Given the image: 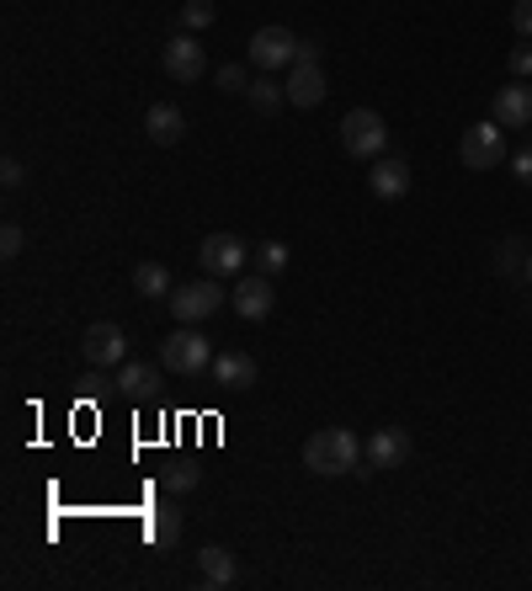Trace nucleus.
Here are the masks:
<instances>
[{"label":"nucleus","mask_w":532,"mask_h":591,"mask_svg":"<svg viewBox=\"0 0 532 591\" xmlns=\"http://www.w3.org/2000/svg\"><path fill=\"white\" fill-rule=\"evenodd\" d=\"M304 469L309 474H357L363 469V437L352 426H319L304 443Z\"/></svg>","instance_id":"1"},{"label":"nucleus","mask_w":532,"mask_h":591,"mask_svg":"<svg viewBox=\"0 0 532 591\" xmlns=\"http://www.w3.org/2000/svg\"><path fill=\"white\" fill-rule=\"evenodd\" d=\"M214 342L197 331V325H176L166 342H160V368L176 373V378H203V373L214 368Z\"/></svg>","instance_id":"2"},{"label":"nucleus","mask_w":532,"mask_h":591,"mask_svg":"<svg viewBox=\"0 0 532 591\" xmlns=\"http://www.w3.org/2000/svg\"><path fill=\"white\" fill-rule=\"evenodd\" d=\"M384 145H388V128L373 107H357V112L341 118V149H346L352 160H367V166H373V160L384 155Z\"/></svg>","instance_id":"3"},{"label":"nucleus","mask_w":532,"mask_h":591,"mask_svg":"<svg viewBox=\"0 0 532 591\" xmlns=\"http://www.w3.org/2000/svg\"><path fill=\"white\" fill-rule=\"evenodd\" d=\"M459 160H463V171H495L506 160V128L495 124V118L490 124H469L459 139Z\"/></svg>","instance_id":"4"},{"label":"nucleus","mask_w":532,"mask_h":591,"mask_svg":"<svg viewBox=\"0 0 532 591\" xmlns=\"http://www.w3.org/2000/svg\"><path fill=\"white\" fill-rule=\"evenodd\" d=\"M166 304L181 325H203L208 315H218V309L229 304V294L218 288V277H197V283H187V288H176Z\"/></svg>","instance_id":"5"},{"label":"nucleus","mask_w":532,"mask_h":591,"mask_svg":"<svg viewBox=\"0 0 532 591\" xmlns=\"http://www.w3.org/2000/svg\"><path fill=\"white\" fill-rule=\"evenodd\" d=\"M160 70L176 80V86H197L203 75H208V53L197 43L193 32H176L166 49H160Z\"/></svg>","instance_id":"6"},{"label":"nucleus","mask_w":532,"mask_h":591,"mask_svg":"<svg viewBox=\"0 0 532 591\" xmlns=\"http://www.w3.org/2000/svg\"><path fill=\"white\" fill-rule=\"evenodd\" d=\"M405 459H411V437L400 426H378L363 443V469L357 474H384V469H400Z\"/></svg>","instance_id":"7"},{"label":"nucleus","mask_w":532,"mask_h":591,"mask_svg":"<svg viewBox=\"0 0 532 591\" xmlns=\"http://www.w3.org/2000/svg\"><path fill=\"white\" fill-rule=\"evenodd\" d=\"M245 53H250V65L256 70H283V65H293L298 59V38H293L288 27H262L250 43H245Z\"/></svg>","instance_id":"8"},{"label":"nucleus","mask_w":532,"mask_h":591,"mask_svg":"<svg viewBox=\"0 0 532 591\" xmlns=\"http://www.w3.org/2000/svg\"><path fill=\"white\" fill-rule=\"evenodd\" d=\"M80 352H86V363H91V368H122V357H128V336H122V325L97 321L91 331H86Z\"/></svg>","instance_id":"9"},{"label":"nucleus","mask_w":532,"mask_h":591,"mask_svg":"<svg viewBox=\"0 0 532 591\" xmlns=\"http://www.w3.org/2000/svg\"><path fill=\"white\" fill-rule=\"evenodd\" d=\"M229 309L240 315V321H266L272 309H277V294H272V277H245L240 272V283H235V294H229Z\"/></svg>","instance_id":"10"},{"label":"nucleus","mask_w":532,"mask_h":591,"mask_svg":"<svg viewBox=\"0 0 532 591\" xmlns=\"http://www.w3.org/2000/svg\"><path fill=\"white\" fill-rule=\"evenodd\" d=\"M197 262H203V272H208V277H235V272H245L250 250H245L235 235H208V240H203V250H197Z\"/></svg>","instance_id":"11"},{"label":"nucleus","mask_w":532,"mask_h":591,"mask_svg":"<svg viewBox=\"0 0 532 591\" xmlns=\"http://www.w3.org/2000/svg\"><path fill=\"white\" fill-rule=\"evenodd\" d=\"M325 91H331V80H325V65H319V59L288 65V107H319Z\"/></svg>","instance_id":"12"},{"label":"nucleus","mask_w":532,"mask_h":591,"mask_svg":"<svg viewBox=\"0 0 532 591\" xmlns=\"http://www.w3.org/2000/svg\"><path fill=\"white\" fill-rule=\"evenodd\" d=\"M367 187H373V197H384V203H400V197L411 193V166L400 155H378L373 171H367Z\"/></svg>","instance_id":"13"},{"label":"nucleus","mask_w":532,"mask_h":591,"mask_svg":"<svg viewBox=\"0 0 532 591\" xmlns=\"http://www.w3.org/2000/svg\"><path fill=\"white\" fill-rule=\"evenodd\" d=\"M197 587H208V591L235 587V554H229L224 543H203V549H197Z\"/></svg>","instance_id":"14"},{"label":"nucleus","mask_w":532,"mask_h":591,"mask_svg":"<svg viewBox=\"0 0 532 591\" xmlns=\"http://www.w3.org/2000/svg\"><path fill=\"white\" fill-rule=\"evenodd\" d=\"M208 373H214V384L224 394H240L256 384V357H250V352H218Z\"/></svg>","instance_id":"15"},{"label":"nucleus","mask_w":532,"mask_h":591,"mask_svg":"<svg viewBox=\"0 0 532 591\" xmlns=\"http://www.w3.org/2000/svg\"><path fill=\"white\" fill-rule=\"evenodd\" d=\"M495 124L501 128H528L532 124V86L528 80H511L495 91Z\"/></svg>","instance_id":"16"},{"label":"nucleus","mask_w":532,"mask_h":591,"mask_svg":"<svg viewBox=\"0 0 532 591\" xmlns=\"http://www.w3.org/2000/svg\"><path fill=\"white\" fill-rule=\"evenodd\" d=\"M145 134L155 145H181V134H187V118H181V107H170V101H155L145 112Z\"/></svg>","instance_id":"17"},{"label":"nucleus","mask_w":532,"mask_h":591,"mask_svg":"<svg viewBox=\"0 0 532 591\" xmlns=\"http://www.w3.org/2000/svg\"><path fill=\"white\" fill-rule=\"evenodd\" d=\"M112 384H118V394H128V400H149V394L160 390V368H155V363H122Z\"/></svg>","instance_id":"18"},{"label":"nucleus","mask_w":532,"mask_h":591,"mask_svg":"<svg viewBox=\"0 0 532 591\" xmlns=\"http://www.w3.org/2000/svg\"><path fill=\"white\" fill-rule=\"evenodd\" d=\"M245 101H250L262 118H272L277 107H288V86H283V80H272V75H256V80L245 86Z\"/></svg>","instance_id":"19"},{"label":"nucleus","mask_w":532,"mask_h":591,"mask_svg":"<svg viewBox=\"0 0 532 591\" xmlns=\"http://www.w3.org/2000/svg\"><path fill=\"white\" fill-rule=\"evenodd\" d=\"M528 256H532L528 240H522V235H506V240L495 246V272H501V277H528Z\"/></svg>","instance_id":"20"},{"label":"nucleus","mask_w":532,"mask_h":591,"mask_svg":"<svg viewBox=\"0 0 532 591\" xmlns=\"http://www.w3.org/2000/svg\"><path fill=\"white\" fill-rule=\"evenodd\" d=\"M134 288H139V298H170V294H176V288H170V272L160 267V262L134 267Z\"/></svg>","instance_id":"21"},{"label":"nucleus","mask_w":532,"mask_h":591,"mask_svg":"<svg viewBox=\"0 0 532 591\" xmlns=\"http://www.w3.org/2000/svg\"><path fill=\"white\" fill-rule=\"evenodd\" d=\"M160 485H166L170 495H187V491H197V485H203V469L187 464V459H176V464L160 469Z\"/></svg>","instance_id":"22"},{"label":"nucleus","mask_w":532,"mask_h":591,"mask_svg":"<svg viewBox=\"0 0 532 591\" xmlns=\"http://www.w3.org/2000/svg\"><path fill=\"white\" fill-rule=\"evenodd\" d=\"M250 262H256L262 277H277V272H288V246L283 240H262V246L250 250Z\"/></svg>","instance_id":"23"},{"label":"nucleus","mask_w":532,"mask_h":591,"mask_svg":"<svg viewBox=\"0 0 532 591\" xmlns=\"http://www.w3.org/2000/svg\"><path fill=\"white\" fill-rule=\"evenodd\" d=\"M176 539H181V512H176V506H160V512L149 518V543L170 549Z\"/></svg>","instance_id":"24"},{"label":"nucleus","mask_w":532,"mask_h":591,"mask_svg":"<svg viewBox=\"0 0 532 591\" xmlns=\"http://www.w3.org/2000/svg\"><path fill=\"white\" fill-rule=\"evenodd\" d=\"M214 17H218L214 0H187L181 6V32H203V27H214Z\"/></svg>","instance_id":"25"},{"label":"nucleus","mask_w":532,"mask_h":591,"mask_svg":"<svg viewBox=\"0 0 532 591\" xmlns=\"http://www.w3.org/2000/svg\"><path fill=\"white\" fill-rule=\"evenodd\" d=\"M214 86L224 91V97H240L245 86H250V75H245V65H224V70L214 75Z\"/></svg>","instance_id":"26"},{"label":"nucleus","mask_w":532,"mask_h":591,"mask_svg":"<svg viewBox=\"0 0 532 591\" xmlns=\"http://www.w3.org/2000/svg\"><path fill=\"white\" fill-rule=\"evenodd\" d=\"M22 246H27L22 224H6V229H0V262H17V256H22Z\"/></svg>","instance_id":"27"},{"label":"nucleus","mask_w":532,"mask_h":591,"mask_svg":"<svg viewBox=\"0 0 532 591\" xmlns=\"http://www.w3.org/2000/svg\"><path fill=\"white\" fill-rule=\"evenodd\" d=\"M511 75H516V80H528V75H532V38L511 49Z\"/></svg>","instance_id":"28"},{"label":"nucleus","mask_w":532,"mask_h":591,"mask_svg":"<svg viewBox=\"0 0 532 591\" xmlns=\"http://www.w3.org/2000/svg\"><path fill=\"white\" fill-rule=\"evenodd\" d=\"M511 27H516V38H532V0L511 6Z\"/></svg>","instance_id":"29"},{"label":"nucleus","mask_w":532,"mask_h":591,"mask_svg":"<svg viewBox=\"0 0 532 591\" xmlns=\"http://www.w3.org/2000/svg\"><path fill=\"white\" fill-rule=\"evenodd\" d=\"M511 176H516L522 187H532V149H516V155H511Z\"/></svg>","instance_id":"30"},{"label":"nucleus","mask_w":532,"mask_h":591,"mask_svg":"<svg viewBox=\"0 0 532 591\" xmlns=\"http://www.w3.org/2000/svg\"><path fill=\"white\" fill-rule=\"evenodd\" d=\"M0 181H6V187H22V181H27V171H22V160H17V155H6V160H0Z\"/></svg>","instance_id":"31"},{"label":"nucleus","mask_w":532,"mask_h":591,"mask_svg":"<svg viewBox=\"0 0 532 591\" xmlns=\"http://www.w3.org/2000/svg\"><path fill=\"white\" fill-rule=\"evenodd\" d=\"M298 59H319V43H315V38H298ZM298 59H293V65H298Z\"/></svg>","instance_id":"32"},{"label":"nucleus","mask_w":532,"mask_h":591,"mask_svg":"<svg viewBox=\"0 0 532 591\" xmlns=\"http://www.w3.org/2000/svg\"><path fill=\"white\" fill-rule=\"evenodd\" d=\"M528 283H532V256H528Z\"/></svg>","instance_id":"33"}]
</instances>
